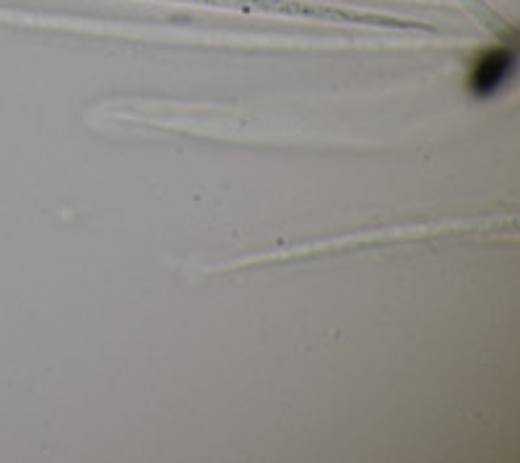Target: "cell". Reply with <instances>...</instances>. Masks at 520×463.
Masks as SVG:
<instances>
[{"label":"cell","mask_w":520,"mask_h":463,"mask_svg":"<svg viewBox=\"0 0 520 463\" xmlns=\"http://www.w3.org/2000/svg\"><path fill=\"white\" fill-rule=\"evenodd\" d=\"M510 71H513V55L497 50V53H492L476 66L471 86H474L476 94H492L505 84Z\"/></svg>","instance_id":"6da1fadb"}]
</instances>
